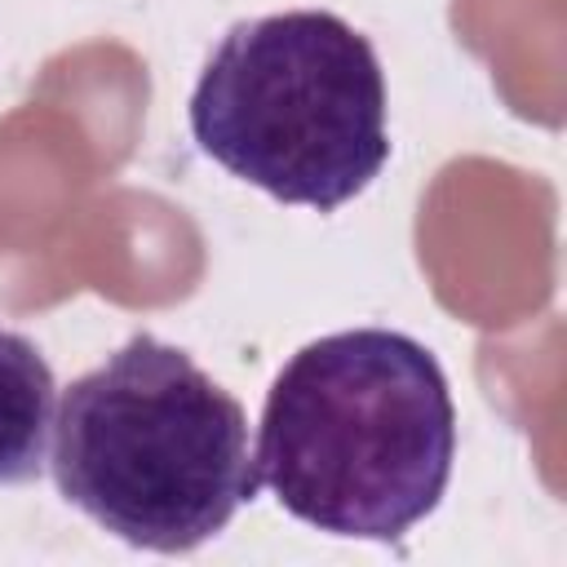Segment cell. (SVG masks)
Returning <instances> with one entry per match:
<instances>
[{
	"instance_id": "obj_1",
	"label": "cell",
	"mask_w": 567,
	"mask_h": 567,
	"mask_svg": "<svg viewBox=\"0 0 567 567\" xmlns=\"http://www.w3.org/2000/svg\"><path fill=\"white\" fill-rule=\"evenodd\" d=\"M252 461L257 483L297 523L346 540H399L439 509L452 478L447 377L408 332H328L270 381Z\"/></svg>"
},
{
	"instance_id": "obj_4",
	"label": "cell",
	"mask_w": 567,
	"mask_h": 567,
	"mask_svg": "<svg viewBox=\"0 0 567 567\" xmlns=\"http://www.w3.org/2000/svg\"><path fill=\"white\" fill-rule=\"evenodd\" d=\"M58 416L53 368L40 346L0 328V487L40 478Z\"/></svg>"
},
{
	"instance_id": "obj_2",
	"label": "cell",
	"mask_w": 567,
	"mask_h": 567,
	"mask_svg": "<svg viewBox=\"0 0 567 567\" xmlns=\"http://www.w3.org/2000/svg\"><path fill=\"white\" fill-rule=\"evenodd\" d=\"M49 470L80 514L151 554L199 549L261 487L239 399L155 332L62 390Z\"/></svg>"
},
{
	"instance_id": "obj_3",
	"label": "cell",
	"mask_w": 567,
	"mask_h": 567,
	"mask_svg": "<svg viewBox=\"0 0 567 567\" xmlns=\"http://www.w3.org/2000/svg\"><path fill=\"white\" fill-rule=\"evenodd\" d=\"M186 120L230 177L319 213L363 195L390 159L381 58L328 9L235 22L208 53Z\"/></svg>"
}]
</instances>
